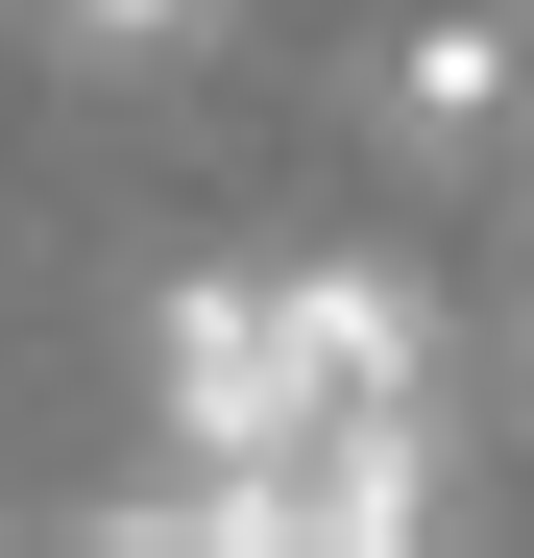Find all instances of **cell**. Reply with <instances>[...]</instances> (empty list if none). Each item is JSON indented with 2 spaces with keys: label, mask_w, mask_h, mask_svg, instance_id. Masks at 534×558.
<instances>
[{
  "label": "cell",
  "mask_w": 534,
  "mask_h": 558,
  "mask_svg": "<svg viewBox=\"0 0 534 558\" xmlns=\"http://www.w3.org/2000/svg\"><path fill=\"white\" fill-rule=\"evenodd\" d=\"M267 292H292V461H316V437H413L437 340H413L389 267H267Z\"/></svg>",
  "instance_id": "obj_1"
},
{
  "label": "cell",
  "mask_w": 534,
  "mask_h": 558,
  "mask_svg": "<svg viewBox=\"0 0 534 558\" xmlns=\"http://www.w3.org/2000/svg\"><path fill=\"white\" fill-rule=\"evenodd\" d=\"M170 437L195 461H292V292H267V267L170 292Z\"/></svg>",
  "instance_id": "obj_2"
},
{
  "label": "cell",
  "mask_w": 534,
  "mask_h": 558,
  "mask_svg": "<svg viewBox=\"0 0 534 558\" xmlns=\"http://www.w3.org/2000/svg\"><path fill=\"white\" fill-rule=\"evenodd\" d=\"M510 73H534V49L486 25V0H437V25H389V73H365V98H389V146H413V170H462V146L510 122Z\"/></svg>",
  "instance_id": "obj_3"
},
{
  "label": "cell",
  "mask_w": 534,
  "mask_h": 558,
  "mask_svg": "<svg viewBox=\"0 0 534 558\" xmlns=\"http://www.w3.org/2000/svg\"><path fill=\"white\" fill-rule=\"evenodd\" d=\"M73 49H195V0H73Z\"/></svg>",
  "instance_id": "obj_4"
}]
</instances>
